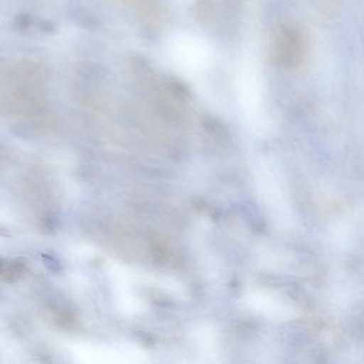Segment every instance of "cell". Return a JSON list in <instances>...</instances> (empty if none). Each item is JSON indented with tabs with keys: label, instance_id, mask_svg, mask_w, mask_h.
I'll list each match as a JSON object with an SVG mask.
<instances>
[{
	"label": "cell",
	"instance_id": "cell-1",
	"mask_svg": "<svg viewBox=\"0 0 364 364\" xmlns=\"http://www.w3.org/2000/svg\"><path fill=\"white\" fill-rule=\"evenodd\" d=\"M245 303L254 313L271 320H282L289 316V306L275 294L263 289L249 291Z\"/></svg>",
	"mask_w": 364,
	"mask_h": 364
},
{
	"label": "cell",
	"instance_id": "cell-2",
	"mask_svg": "<svg viewBox=\"0 0 364 364\" xmlns=\"http://www.w3.org/2000/svg\"><path fill=\"white\" fill-rule=\"evenodd\" d=\"M254 180L258 196L269 213L272 217L280 213L284 201L279 181L273 171L266 166L258 168Z\"/></svg>",
	"mask_w": 364,
	"mask_h": 364
},
{
	"label": "cell",
	"instance_id": "cell-3",
	"mask_svg": "<svg viewBox=\"0 0 364 364\" xmlns=\"http://www.w3.org/2000/svg\"><path fill=\"white\" fill-rule=\"evenodd\" d=\"M185 364H191V363H185Z\"/></svg>",
	"mask_w": 364,
	"mask_h": 364
}]
</instances>
